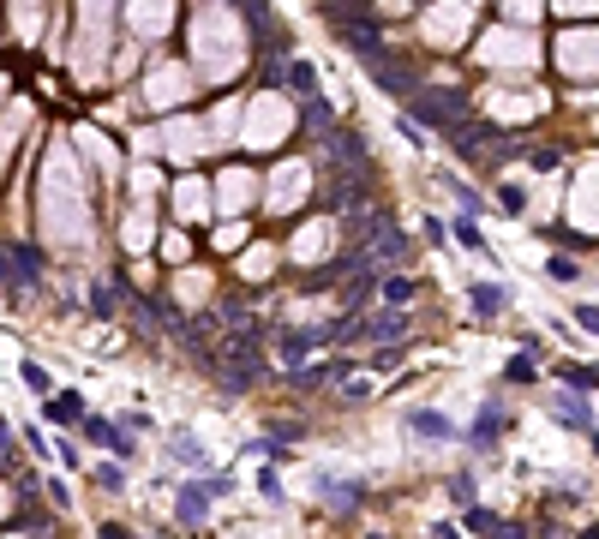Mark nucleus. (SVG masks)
<instances>
[{"mask_svg":"<svg viewBox=\"0 0 599 539\" xmlns=\"http://www.w3.org/2000/svg\"><path fill=\"white\" fill-rule=\"evenodd\" d=\"M324 19H330V30H336L348 48H359V55H372V60L384 55V19L372 6H330Z\"/></svg>","mask_w":599,"mask_h":539,"instance_id":"nucleus-1","label":"nucleus"},{"mask_svg":"<svg viewBox=\"0 0 599 539\" xmlns=\"http://www.w3.org/2000/svg\"><path fill=\"white\" fill-rule=\"evenodd\" d=\"M210 498H228V479H186V485H180L174 516L186 521V527H198L204 510H210Z\"/></svg>","mask_w":599,"mask_h":539,"instance_id":"nucleus-2","label":"nucleus"},{"mask_svg":"<svg viewBox=\"0 0 599 539\" xmlns=\"http://www.w3.org/2000/svg\"><path fill=\"white\" fill-rule=\"evenodd\" d=\"M366 72H372V84H378V90H390V97H414V72H401L396 60H366Z\"/></svg>","mask_w":599,"mask_h":539,"instance_id":"nucleus-3","label":"nucleus"},{"mask_svg":"<svg viewBox=\"0 0 599 539\" xmlns=\"http://www.w3.org/2000/svg\"><path fill=\"white\" fill-rule=\"evenodd\" d=\"M408 432H414V438H432V443H450V438H456V425H450L443 414H432V408L408 414Z\"/></svg>","mask_w":599,"mask_h":539,"instance_id":"nucleus-4","label":"nucleus"},{"mask_svg":"<svg viewBox=\"0 0 599 539\" xmlns=\"http://www.w3.org/2000/svg\"><path fill=\"white\" fill-rule=\"evenodd\" d=\"M468 299H474V318H498V312H503V288H498V282H474Z\"/></svg>","mask_w":599,"mask_h":539,"instance_id":"nucleus-5","label":"nucleus"},{"mask_svg":"<svg viewBox=\"0 0 599 539\" xmlns=\"http://www.w3.org/2000/svg\"><path fill=\"white\" fill-rule=\"evenodd\" d=\"M503 425H510V414H503L498 401H492V408L474 419V443H498V438H503Z\"/></svg>","mask_w":599,"mask_h":539,"instance_id":"nucleus-6","label":"nucleus"},{"mask_svg":"<svg viewBox=\"0 0 599 539\" xmlns=\"http://www.w3.org/2000/svg\"><path fill=\"white\" fill-rule=\"evenodd\" d=\"M318 492H324V503H336V510H354L359 503V485H336V479H324V474H318Z\"/></svg>","mask_w":599,"mask_h":539,"instance_id":"nucleus-7","label":"nucleus"},{"mask_svg":"<svg viewBox=\"0 0 599 539\" xmlns=\"http://www.w3.org/2000/svg\"><path fill=\"white\" fill-rule=\"evenodd\" d=\"M90 438H97V443H108L114 456H132V443L120 438V425H108V419H90Z\"/></svg>","mask_w":599,"mask_h":539,"instance_id":"nucleus-8","label":"nucleus"},{"mask_svg":"<svg viewBox=\"0 0 599 539\" xmlns=\"http://www.w3.org/2000/svg\"><path fill=\"white\" fill-rule=\"evenodd\" d=\"M558 419H563V425H576V432H581V438H587V432H594V419H587V401H558Z\"/></svg>","mask_w":599,"mask_h":539,"instance_id":"nucleus-9","label":"nucleus"},{"mask_svg":"<svg viewBox=\"0 0 599 539\" xmlns=\"http://www.w3.org/2000/svg\"><path fill=\"white\" fill-rule=\"evenodd\" d=\"M498 204H503V216H527V192H521L516 180H503L498 186Z\"/></svg>","mask_w":599,"mask_h":539,"instance_id":"nucleus-10","label":"nucleus"},{"mask_svg":"<svg viewBox=\"0 0 599 539\" xmlns=\"http://www.w3.org/2000/svg\"><path fill=\"white\" fill-rule=\"evenodd\" d=\"M558 378L569 383V390H581V396L594 390V372H587V366H576V359H563V366H558Z\"/></svg>","mask_w":599,"mask_h":539,"instance_id":"nucleus-11","label":"nucleus"},{"mask_svg":"<svg viewBox=\"0 0 599 539\" xmlns=\"http://www.w3.org/2000/svg\"><path fill=\"white\" fill-rule=\"evenodd\" d=\"M288 84H294L300 97H312V90H318V79H312V66H306V60H288Z\"/></svg>","mask_w":599,"mask_h":539,"instance_id":"nucleus-12","label":"nucleus"},{"mask_svg":"<svg viewBox=\"0 0 599 539\" xmlns=\"http://www.w3.org/2000/svg\"><path fill=\"white\" fill-rule=\"evenodd\" d=\"M408 299H414V282H408V276L384 282V306H408Z\"/></svg>","mask_w":599,"mask_h":539,"instance_id":"nucleus-13","label":"nucleus"},{"mask_svg":"<svg viewBox=\"0 0 599 539\" xmlns=\"http://www.w3.org/2000/svg\"><path fill=\"white\" fill-rule=\"evenodd\" d=\"M461 521H468V534H498V527H503V521L492 516V510H468Z\"/></svg>","mask_w":599,"mask_h":539,"instance_id":"nucleus-14","label":"nucleus"},{"mask_svg":"<svg viewBox=\"0 0 599 539\" xmlns=\"http://www.w3.org/2000/svg\"><path fill=\"white\" fill-rule=\"evenodd\" d=\"M503 378H510V383H534L539 372H534V359H527V354H516L510 366H503Z\"/></svg>","mask_w":599,"mask_h":539,"instance_id":"nucleus-15","label":"nucleus"},{"mask_svg":"<svg viewBox=\"0 0 599 539\" xmlns=\"http://www.w3.org/2000/svg\"><path fill=\"white\" fill-rule=\"evenodd\" d=\"M456 240H461V246H474V252H485V258H492V246H485V234H479L474 222H456Z\"/></svg>","mask_w":599,"mask_h":539,"instance_id":"nucleus-16","label":"nucleus"},{"mask_svg":"<svg viewBox=\"0 0 599 539\" xmlns=\"http://www.w3.org/2000/svg\"><path fill=\"white\" fill-rule=\"evenodd\" d=\"M48 419H79V396H55L48 401Z\"/></svg>","mask_w":599,"mask_h":539,"instance_id":"nucleus-17","label":"nucleus"},{"mask_svg":"<svg viewBox=\"0 0 599 539\" xmlns=\"http://www.w3.org/2000/svg\"><path fill=\"white\" fill-rule=\"evenodd\" d=\"M174 456H180V461H192V467H198V461H204V443H198V438H180V443H174Z\"/></svg>","mask_w":599,"mask_h":539,"instance_id":"nucleus-18","label":"nucleus"},{"mask_svg":"<svg viewBox=\"0 0 599 539\" xmlns=\"http://www.w3.org/2000/svg\"><path fill=\"white\" fill-rule=\"evenodd\" d=\"M24 383H30V390H37V396H48V372H42L37 359H30V366H24Z\"/></svg>","mask_w":599,"mask_h":539,"instance_id":"nucleus-19","label":"nucleus"},{"mask_svg":"<svg viewBox=\"0 0 599 539\" xmlns=\"http://www.w3.org/2000/svg\"><path fill=\"white\" fill-rule=\"evenodd\" d=\"M258 492H264V498H270V503L282 498V479H276V467H264V474H258Z\"/></svg>","mask_w":599,"mask_h":539,"instance_id":"nucleus-20","label":"nucleus"},{"mask_svg":"<svg viewBox=\"0 0 599 539\" xmlns=\"http://www.w3.org/2000/svg\"><path fill=\"white\" fill-rule=\"evenodd\" d=\"M552 276H558V282H576L581 264H576V258H552Z\"/></svg>","mask_w":599,"mask_h":539,"instance_id":"nucleus-21","label":"nucleus"},{"mask_svg":"<svg viewBox=\"0 0 599 539\" xmlns=\"http://www.w3.org/2000/svg\"><path fill=\"white\" fill-rule=\"evenodd\" d=\"M90 312H97V318H108V312H114V299H108V288H90Z\"/></svg>","mask_w":599,"mask_h":539,"instance_id":"nucleus-22","label":"nucleus"},{"mask_svg":"<svg viewBox=\"0 0 599 539\" xmlns=\"http://www.w3.org/2000/svg\"><path fill=\"white\" fill-rule=\"evenodd\" d=\"M19 276V270H13V258H6V252H0V282H13Z\"/></svg>","mask_w":599,"mask_h":539,"instance_id":"nucleus-23","label":"nucleus"},{"mask_svg":"<svg viewBox=\"0 0 599 539\" xmlns=\"http://www.w3.org/2000/svg\"><path fill=\"white\" fill-rule=\"evenodd\" d=\"M97 539H126V527H114V521H108V527H102Z\"/></svg>","mask_w":599,"mask_h":539,"instance_id":"nucleus-24","label":"nucleus"},{"mask_svg":"<svg viewBox=\"0 0 599 539\" xmlns=\"http://www.w3.org/2000/svg\"><path fill=\"white\" fill-rule=\"evenodd\" d=\"M0 443H6V419H0Z\"/></svg>","mask_w":599,"mask_h":539,"instance_id":"nucleus-25","label":"nucleus"}]
</instances>
